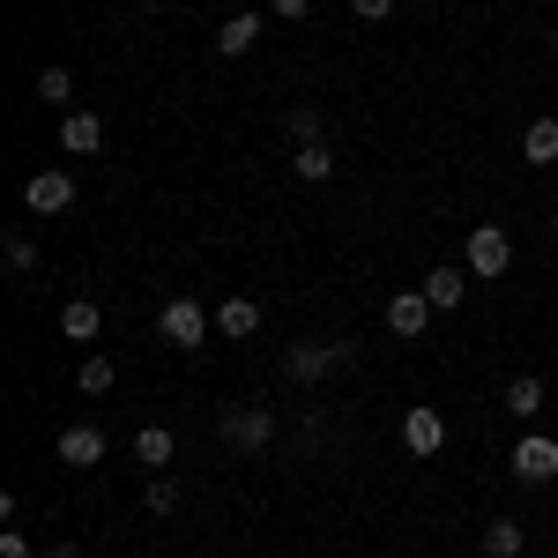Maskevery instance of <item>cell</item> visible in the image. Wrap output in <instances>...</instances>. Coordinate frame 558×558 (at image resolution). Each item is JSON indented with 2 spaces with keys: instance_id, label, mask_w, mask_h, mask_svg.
Returning <instances> with one entry per match:
<instances>
[{
  "instance_id": "6da1fadb",
  "label": "cell",
  "mask_w": 558,
  "mask_h": 558,
  "mask_svg": "<svg viewBox=\"0 0 558 558\" xmlns=\"http://www.w3.org/2000/svg\"><path fill=\"white\" fill-rule=\"evenodd\" d=\"M357 365V343H328V336H305V343H283V380L291 387H320L328 373Z\"/></svg>"
},
{
  "instance_id": "7a4b0ae2",
  "label": "cell",
  "mask_w": 558,
  "mask_h": 558,
  "mask_svg": "<svg viewBox=\"0 0 558 558\" xmlns=\"http://www.w3.org/2000/svg\"><path fill=\"white\" fill-rule=\"evenodd\" d=\"M216 439H223L231 454H268V447H276V417H268L260 402H239V410H216Z\"/></svg>"
},
{
  "instance_id": "3957f363",
  "label": "cell",
  "mask_w": 558,
  "mask_h": 558,
  "mask_svg": "<svg viewBox=\"0 0 558 558\" xmlns=\"http://www.w3.org/2000/svg\"><path fill=\"white\" fill-rule=\"evenodd\" d=\"M462 268L470 276H507L514 268V239H507V223H470V239H462Z\"/></svg>"
},
{
  "instance_id": "277c9868",
  "label": "cell",
  "mask_w": 558,
  "mask_h": 558,
  "mask_svg": "<svg viewBox=\"0 0 558 558\" xmlns=\"http://www.w3.org/2000/svg\"><path fill=\"white\" fill-rule=\"evenodd\" d=\"M209 328H216V313L202 299H165V313H157V336H165L172 350H202Z\"/></svg>"
},
{
  "instance_id": "5b68a950",
  "label": "cell",
  "mask_w": 558,
  "mask_h": 558,
  "mask_svg": "<svg viewBox=\"0 0 558 558\" xmlns=\"http://www.w3.org/2000/svg\"><path fill=\"white\" fill-rule=\"evenodd\" d=\"M507 470H514V484H551V476H558V439H544V432H521L514 454H507Z\"/></svg>"
},
{
  "instance_id": "8992f818",
  "label": "cell",
  "mask_w": 558,
  "mask_h": 558,
  "mask_svg": "<svg viewBox=\"0 0 558 558\" xmlns=\"http://www.w3.org/2000/svg\"><path fill=\"white\" fill-rule=\"evenodd\" d=\"M447 447V417L432 410V402H410L402 410V454H417V462H432Z\"/></svg>"
},
{
  "instance_id": "52a82bcc",
  "label": "cell",
  "mask_w": 558,
  "mask_h": 558,
  "mask_svg": "<svg viewBox=\"0 0 558 558\" xmlns=\"http://www.w3.org/2000/svg\"><path fill=\"white\" fill-rule=\"evenodd\" d=\"M23 209H31V216L75 209V179H68V172H31V186H23Z\"/></svg>"
},
{
  "instance_id": "ba28073f",
  "label": "cell",
  "mask_w": 558,
  "mask_h": 558,
  "mask_svg": "<svg viewBox=\"0 0 558 558\" xmlns=\"http://www.w3.org/2000/svg\"><path fill=\"white\" fill-rule=\"evenodd\" d=\"M387 328H395L402 343H417V336L432 328V299L425 291H395V299H387Z\"/></svg>"
},
{
  "instance_id": "9c48e42d",
  "label": "cell",
  "mask_w": 558,
  "mask_h": 558,
  "mask_svg": "<svg viewBox=\"0 0 558 558\" xmlns=\"http://www.w3.org/2000/svg\"><path fill=\"white\" fill-rule=\"evenodd\" d=\"M60 462L68 470H97L105 462V425H68L60 432Z\"/></svg>"
},
{
  "instance_id": "30bf717a",
  "label": "cell",
  "mask_w": 558,
  "mask_h": 558,
  "mask_svg": "<svg viewBox=\"0 0 558 558\" xmlns=\"http://www.w3.org/2000/svg\"><path fill=\"white\" fill-rule=\"evenodd\" d=\"M417 291L432 299V313H454V305H462V291H470V268H454V260H439V268H432V276L417 283Z\"/></svg>"
},
{
  "instance_id": "8fae6325",
  "label": "cell",
  "mask_w": 558,
  "mask_h": 558,
  "mask_svg": "<svg viewBox=\"0 0 558 558\" xmlns=\"http://www.w3.org/2000/svg\"><path fill=\"white\" fill-rule=\"evenodd\" d=\"M60 149H68V157H97V149H105V120H97V112H68V120H60Z\"/></svg>"
},
{
  "instance_id": "7c38bea8",
  "label": "cell",
  "mask_w": 558,
  "mask_h": 558,
  "mask_svg": "<svg viewBox=\"0 0 558 558\" xmlns=\"http://www.w3.org/2000/svg\"><path fill=\"white\" fill-rule=\"evenodd\" d=\"M254 45H260V15H254V8H246V15H231V23L216 31V52H223V60H246Z\"/></svg>"
},
{
  "instance_id": "4fadbf2b",
  "label": "cell",
  "mask_w": 558,
  "mask_h": 558,
  "mask_svg": "<svg viewBox=\"0 0 558 558\" xmlns=\"http://www.w3.org/2000/svg\"><path fill=\"white\" fill-rule=\"evenodd\" d=\"M521 157H529V165H558V112H544V120L521 128Z\"/></svg>"
},
{
  "instance_id": "5bb4252c",
  "label": "cell",
  "mask_w": 558,
  "mask_h": 558,
  "mask_svg": "<svg viewBox=\"0 0 558 558\" xmlns=\"http://www.w3.org/2000/svg\"><path fill=\"white\" fill-rule=\"evenodd\" d=\"M254 328H260V305L254 299H216V336L239 343V336H254Z\"/></svg>"
},
{
  "instance_id": "9a60e30c",
  "label": "cell",
  "mask_w": 558,
  "mask_h": 558,
  "mask_svg": "<svg viewBox=\"0 0 558 558\" xmlns=\"http://www.w3.org/2000/svg\"><path fill=\"white\" fill-rule=\"evenodd\" d=\"M521 544H529V529H521L514 514L484 521V558H521Z\"/></svg>"
},
{
  "instance_id": "2e32d148",
  "label": "cell",
  "mask_w": 558,
  "mask_h": 558,
  "mask_svg": "<svg viewBox=\"0 0 558 558\" xmlns=\"http://www.w3.org/2000/svg\"><path fill=\"white\" fill-rule=\"evenodd\" d=\"M60 336H68V343H97V336H105V313H97L89 299H75L68 313H60Z\"/></svg>"
},
{
  "instance_id": "e0dca14e",
  "label": "cell",
  "mask_w": 558,
  "mask_h": 558,
  "mask_svg": "<svg viewBox=\"0 0 558 558\" xmlns=\"http://www.w3.org/2000/svg\"><path fill=\"white\" fill-rule=\"evenodd\" d=\"M544 402H551V395H544V380H536V373L507 380V410H514L521 425H529V417H544Z\"/></svg>"
},
{
  "instance_id": "ac0fdd59",
  "label": "cell",
  "mask_w": 558,
  "mask_h": 558,
  "mask_svg": "<svg viewBox=\"0 0 558 558\" xmlns=\"http://www.w3.org/2000/svg\"><path fill=\"white\" fill-rule=\"evenodd\" d=\"M291 172H299L305 186H320V179H336V149H328V142H305L299 157H291Z\"/></svg>"
},
{
  "instance_id": "d6986e66",
  "label": "cell",
  "mask_w": 558,
  "mask_h": 558,
  "mask_svg": "<svg viewBox=\"0 0 558 558\" xmlns=\"http://www.w3.org/2000/svg\"><path fill=\"white\" fill-rule=\"evenodd\" d=\"M283 134H291V142H328V112H313V105H291V112H283Z\"/></svg>"
},
{
  "instance_id": "ffe728a7",
  "label": "cell",
  "mask_w": 558,
  "mask_h": 558,
  "mask_svg": "<svg viewBox=\"0 0 558 558\" xmlns=\"http://www.w3.org/2000/svg\"><path fill=\"white\" fill-rule=\"evenodd\" d=\"M134 462L165 470V462H172V432H165V425H142V432H134Z\"/></svg>"
},
{
  "instance_id": "44dd1931",
  "label": "cell",
  "mask_w": 558,
  "mask_h": 558,
  "mask_svg": "<svg viewBox=\"0 0 558 558\" xmlns=\"http://www.w3.org/2000/svg\"><path fill=\"white\" fill-rule=\"evenodd\" d=\"M38 97L45 105H68V97H75V75H68V68H38Z\"/></svg>"
},
{
  "instance_id": "7402d4cb",
  "label": "cell",
  "mask_w": 558,
  "mask_h": 558,
  "mask_svg": "<svg viewBox=\"0 0 558 558\" xmlns=\"http://www.w3.org/2000/svg\"><path fill=\"white\" fill-rule=\"evenodd\" d=\"M112 380H120L112 357H89V365H83V395H112Z\"/></svg>"
},
{
  "instance_id": "603a6c76",
  "label": "cell",
  "mask_w": 558,
  "mask_h": 558,
  "mask_svg": "<svg viewBox=\"0 0 558 558\" xmlns=\"http://www.w3.org/2000/svg\"><path fill=\"white\" fill-rule=\"evenodd\" d=\"M149 514H179V484H172L165 470L149 476Z\"/></svg>"
},
{
  "instance_id": "cb8c5ba5",
  "label": "cell",
  "mask_w": 558,
  "mask_h": 558,
  "mask_svg": "<svg viewBox=\"0 0 558 558\" xmlns=\"http://www.w3.org/2000/svg\"><path fill=\"white\" fill-rule=\"evenodd\" d=\"M8 268H15V276H31V268H38V246H31L23 231H8Z\"/></svg>"
},
{
  "instance_id": "d4e9b609",
  "label": "cell",
  "mask_w": 558,
  "mask_h": 558,
  "mask_svg": "<svg viewBox=\"0 0 558 558\" xmlns=\"http://www.w3.org/2000/svg\"><path fill=\"white\" fill-rule=\"evenodd\" d=\"M0 558H38V551H31V536H23V529H15V521H8V529H0Z\"/></svg>"
},
{
  "instance_id": "484cf974",
  "label": "cell",
  "mask_w": 558,
  "mask_h": 558,
  "mask_svg": "<svg viewBox=\"0 0 558 558\" xmlns=\"http://www.w3.org/2000/svg\"><path fill=\"white\" fill-rule=\"evenodd\" d=\"M305 8H313V0H268V15H283V23H299Z\"/></svg>"
},
{
  "instance_id": "4316f807",
  "label": "cell",
  "mask_w": 558,
  "mask_h": 558,
  "mask_svg": "<svg viewBox=\"0 0 558 558\" xmlns=\"http://www.w3.org/2000/svg\"><path fill=\"white\" fill-rule=\"evenodd\" d=\"M350 8H357L365 23H380V15H387V8H395V0H350Z\"/></svg>"
},
{
  "instance_id": "83f0119b",
  "label": "cell",
  "mask_w": 558,
  "mask_h": 558,
  "mask_svg": "<svg viewBox=\"0 0 558 558\" xmlns=\"http://www.w3.org/2000/svg\"><path fill=\"white\" fill-rule=\"evenodd\" d=\"M45 558H83V551H75V544H52V551H45Z\"/></svg>"
},
{
  "instance_id": "f1b7e54d",
  "label": "cell",
  "mask_w": 558,
  "mask_h": 558,
  "mask_svg": "<svg viewBox=\"0 0 558 558\" xmlns=\"http://www.w3.org/2000/svg\"><path fill=\"white\" fill-rule=\"evenodd\" d=\"M551 60H558V31H551Z\"/></svg>"
},
{
  "instance_id": "f546056e",
  "label": "cell",
  "mask_w": 558,
  "mask_h": 558,
  "mask_svg": "<svg viewBox=\"0 0 558 558\" xmlns=\"http://www.w3.org/2000/svg\"><path fill=\"white\" fill-rule=\"evenodd\" d=\"M142 8H165V0H142Z\"/></svg>"
},
{
  "instance_id": "4dcf8cb0",
  "label": "cell",
  "mask_w": 558,
  "mask_h": 558,
  "mask_svg": "<svg viewBox=\"0 0 558 558\" xmlns=\"http://www.w3.org/2000/svg\"><path fill=\"white\" fill-rule=\"evenodd\" d=\"M551 231H558V216H551Z\"/></svg>"
}]
</instances>
